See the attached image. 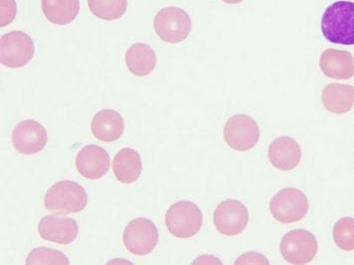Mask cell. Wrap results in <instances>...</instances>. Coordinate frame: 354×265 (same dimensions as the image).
<instances>
[{"instance_id":"obj_1","label":"cell","mask_w":354,"mask_h":265,"mask_svg":"<svg viewBox=\"0 0 354 265\" xmlns=\"http://www.w3.org/2000/svg\"><path fill=\"white\" fill-rule=\"evenodd\" d=\"M322 31L333 44L354 45V2L337 1L328 6L322 15Z\"/></svg>"},{"instance_id":"obj_2","label":"cell","mask_w":354,"mask_h":265,"mask_svg":"<svg viewBox=\"0 0 354 265\" xmlns=\"http://www.w3.org/2000/svg\"><path fill=\"white\" fill-rule=\"evenodd\" d=\"M45 208L58 215L80 213L88 205L86 190L73 181H60L49 188L44 198Z\"/></svg>"},{"instance_id":"obj_3","label":"cell","mask_w":354,"mask_h":265,"mask_svg":"<svg viewBox=\"0 0 354 265\" xmlns=\"http://www.w3.org/2000/svg\"><path fill=\"white\" fill-rule=\"evenodd\" d=\"M167 230L177 239H190L201 230L203 215L201 208L189 201L174 204L165 216Z\"/></svg>"},{"instance_id":"obj_4","label":"cell","mask_w":354,"mask_h":265,"mask_svg":"<svg viewBox=\"0 0 354 265\" xmlns=\"http://www.w3.org/2000/svg\"><path fill=\"white\" fill-rule=\"evenodd\" d=\"M158 37L170 44L183 42L189 36L192 28V18L183 8L169 6L160 9L153 21Z\"/></svg>"},{"instance_id":"obj_5","label":"cell","mask_w":354,"mask_h":265,"mask_svg":"<svg viewBox=\"0 0 354 265\" xmlns=\"http://www.w3.org/2000/svg\"><path fill=\"white\" fill-rule=\"evenodd\" d=\"M306 194L296 188H286L274 195L270 204V210L274 219L282 224L301 221L308 212Z\"/></svg>"},{"instance_id":"obj_6","label":"cell","mask_w":354,"mask_h":265,"mask_svg":"<svg viewBox=\"0 0 354 265\" xmlns=\"http://www.w3.org/2000/svg\"><path fill=\"white\" fill-rule=\"evenodd\" d=\"M34 53L35 46L28 34L15 30L0 38V63L6 67H24L32 60Z\"/></svg>"},{"instance_id":"obj_7","label":"cell","mask_w":354,"mask_h":265,"mask_svg":"<svg viewBox=\"0 0 354 265\" xmlns=\"http://www.w3.org/2000/svg\"><path fill=\"white\" fill-rule=\"evenodd\" d=\"M122 241L131 255L145 257L158 246V230L151 219L138 217L124 228Z\"/></svg>"},{"instance_id":"obj_8","label":"cell","mask_w":354,"mask_h":265,"mask_svg":"<svg viewBox=\"0 0 354 265\" xmlns=\"http://www.w3.org/2000/svg\"><path fill=\"white\" fill-rule=\"evenodd\" d=\"M317 248L315 235L306 230H290L283 235L280 244L283 259L290 264H310L317 255Z\"/></svg>"},{"instance_id":"obj_9","label":"cell","mask_w":354,"mask_h":265,"mask_svg":"<svg viewBox=\"0 0 354 265\" xmlns=\"http://www.w3.org/2000/svg\"><path fill=\"white\" fill-rule=\"evenodd\" d=\"M226 144L236 151H248L257 145L260 128L247 115H236L227 121L224 128Z\"/></svg>"},{"instance_id":"obj_10","label":"cell","mask_w":354,"mask_h":265,"mask_svg":"<svg viewBox=\"0 0 354 265\" xmlns=\"http://www.w3.org/2000/svg\"><path fill=\"white\" fill-rule=\"evenodd\" d=\"M213 219L218 232L227 237H235L248 226L249 213L241 202L229 199L217 206Z\"/></svg>"},{"instance_id":"obj_11","label":"cell","mask_w":354,"mask_h":265,"mask_svg":"<svg viewBox=\"0 0 354 265\" xmlns=\"http://www.w3.org/2000/svg\"><path fill=\"white\" fill-rule=\"evenodd\" d=\"M15 150L24 155L39 153L46 146L48 135L47 130L40 122L26 119L19 122L11 135Z\"/></svg>"},{"instance_id":"obj_12","label":"cell","mask_w":354,"mask_h":265,"mask_svg":"<svg viewBox=\"0 0 354 265\" xmlns=\"http://www.w3.org/2000/svg\"><path fill=\"white\" fill-rule=\"evenodd\" d=\"M38 233L45 241L68 246L78 237L79 226L72 217L48 215L40 219Z\"/></svg>"},{"instance_id":"obj_13","label":"cell","mask_w":354,"mask_h":265,"mask_svg":"<svg viewBox=\"0 0 354 265\" xmlns=\"http://www.w3.org/2000/svg\"><path fill=\"white\" fill-rule=\"evenodd\" d=\"M76 168L79 173L90 180L103 178L110 170V155L103 147L87 145L77 154Z\"/></svg>"},{"instance_id":"obj_14","label":"cell","mask_w":354,"mask_h":265,"mask_svg":"<svg viewBox=\"0 0 354 265\" xmlns=\"http://www.w3.org/2000/svg\"><path fill=\"white\" fill-rule=\"evenodd\" d=\"M268 156L274 168L290 171L298 167L301 162V146L294 138L278 137L270 145Z\"/></svg>"},{"instance_id":"obj_15","label":"cell","mask_w":354,"mask_h":265,"mask_svg":"<svg viewBox=\"0 0 354 265\" xmlns=\"http://www.w3.org/2000/svg\"><path fill=\"white\" fill-rule=\"evenodd\" d=\"M324 76L335 80H349L354 77V57L344 50L328 49L319 58Z\"/></svg>"},{"instance_id":"obj_16","label":"cell","mask_w":354,"mask_h":265,"mask_svg":"<svg viewBox=\"0 0 354 265\" xmlns=\"http://www.w3.org/2000/svg\"><path fill=\"white\" fill-rule=\"evenodd\" d=\"M91 129L97 140L106 144H112L124 135V119L115 110H103L93 117Z\"/></svg>"},{"instance_id":"obj_17","label":"cell","mask_w":354,"mask_h":265,"mask_svg":"<svg viewBox=\"0 0 354 265\" xmlns=\"http://www.w3.org/2000/svg\"><path fill=\"white\" fill-rule=\"evenodd\" d=\"M113 171L115 178L122 184H133L142 175V158L138 151L133 149H122L113 160Z\"/></svg>"},{"instance_id":"obj_18","label":"cell","mask_w":354,"mask_h":265,"mask_svg":"<svg viewBox=\"0 0 354 265\" xmlns=\"http://www.w3.org/2000/svg\"><path fill=\"white\" fill-rule=\"evenodd\" d=\"M322 101L328 112L344 115L351 112L354 105V87L333 83L322 90Z\"/></svg>"},{"instance_id":"obj_19","label":"cell","mask_w":354,"mask_h":265,"mask_svg":"<svg viewBox=\"0 0 354 265\" xmlns=\"http://www.w3.org/2000/svg\"><path fill=\"white\" fill-rule=\"evenodd\" d=\"M126 64L135 76H149L156 66V52L145 43H136L127 51Z\"/></svg>"},{"instance_id":"obj_20","label":"cell","mask_w":354,"mask_h":265,"mask_svg":"<svg viewBox=\"0 0 354 265\" xmlns=\"http://www.w3.org/2000/svg\"><path fill=\"white\" fill-rule=\"evenodd\" d=\"M42 12L46 19L56 25L71 23L80 10L79 0H42Z\"/></svg>"},{"instance_id":"obj_21","label":"cell","mask_w":354,"mask_h":265,"mask_svg":"<svg viewBox=\"0 0 354 265\" xmlns=\"http://www.w3.org/2000/svg\"><path fill=\"white\" fill-rule=\"evenodd\" d=\"M88 6L95 17L113 21L124 17L128 8V0H88Z\"/></svg>"},{"instance_id":"obj_22","label":"cell","mask_w":354,"mask_h":265,"mask_svg":"<svg viewBox=\"0 0 354 265\" xmlns=\"http://www.w3.org/2000/svg\"><path fill=\"white\" fill-rule=\"evenodd\" d=\"M27 265H69V258L64 253L48 248H34L26 258Z\"/></svg>"},{"instance_id":"obj_23","label":"cell","mask_w":354,"mask_h":265,"mask_svg":"<svg viewBox=\"0 0 354 265\" xmlns=\"http://www.w3.org/2000/svg\"><path fill=\"white\" fill-rule=\"evenodd\" d=\"M333 239L338 248L342 251H354L353 217H346L338 219L333 228Z\"/></svg>"},{"instance_id":"obj_24","label":"cell","mask_w":354,"mask_h":265,"mask_svg":"<svg viewBox=\"0 0 354 265\" xmlns=\"http://www.w3.org/2000/svg\"><path fill=\"white\" fill-rule=\"evenodd\" d=\"M17 14V4L15 0H0V26L10 24Z\"/></svg>"},{"instance_id":"obj_25","label":"cell","mask_w":354,"mask_h":265,"mask_svg":"<svg viewBox=\"0 0 354 265\" xmlns=\"http://www.w3.org/2000/svg\"><path fill=\"white\" fill-rule=\"evenodd\" d=\"M235 264H269V260L257 253H247L236 260Z\"/></svg>"},{"instance_id":"obj_26","label":"cell","mask_w":354,"mask_h":265,"mask_svg":"<svg viewBox=\"0 0 354 265\" xmlns=\"http://www.w3.org/2000/svg\"><path fill=\"white\" fill-rule=\"evenodd\" d=\"M197 262H199V264H221V262H220V260H218L217 258L210 257V255H205V257H199L198 259L194 260V264H196Z\"/></svg>"},{"instance_id":"obj_27","label":"cell","mask_w":354,"mask_h":265,"mask_svg":"<svg viewBox=\"0 0 354 265\" xmlns=\"http://www.w3.org/2000/svg\"><path fill=\"white\" fill-rule=\"evenodd\" d=\"M222 1L228 4H239L244 1V0H222Z\"/></svg>"}]
</instances>
